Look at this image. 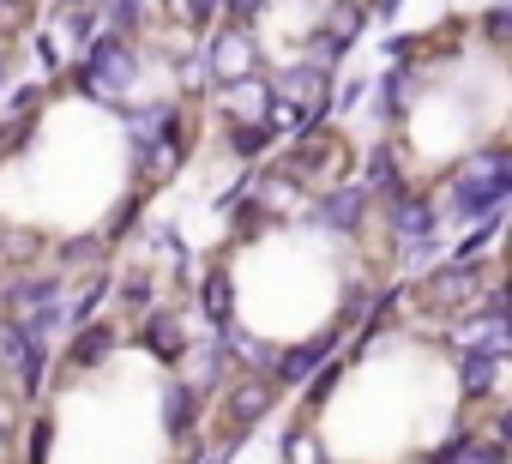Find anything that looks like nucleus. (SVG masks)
I'll list each match as a JSON object with an SVG mask.
<instances>
[{
  "instance_id": "obj_11",
  "label": "nucleus",
  "mask_w": 512,
  "mask_h": 464,
  "mask_svg": "<svg viewBox=\"0 0 512 464\" xmlns=\"http://www.w3.org/2000/svg\"><path fill=\"white\" fill-rule=\"evenodd\" d=\"M374 205L380 199H392V193H404L410 181H404V157H398V145H374L368 157H362V181H356Z\"/></svg>"
},
{
  "instance_id": "obj_29",
  "label": "nucleus",
  "mask_w": 512,
  "mask_h": 464,
  "mask_svg": "<svg viewBox=\"0 0 512 464\" xmlns=\"http://www.w3.org/2000/svg\"><path fill=\"white\" fill-rule=\"evenodd\" d=\"M266 13V0H223V19L217 25H253Z\"/></svg>"
},
{
  "instance_id": "obj_14",
  "label": "nucleus",
  "mask_w": 512,
  "mask_h": 464,
  "mask_svg": "<svg viewBox=\"0 0 512 464\" xmlns=\"http://www.w3.org/2000/svg\"><path fill=\"white\" fill-rule=\"evenodd\" d=\"M332 350H338V326L320 332V338H308V344H296V350H278V374H272V380H278V386H296V380H308Z\"/></svg>"
},
{
  "instance_id": "obj_3",
  "label": "nucleus",
  "mask_w": 512,
  "mask_h": 464,
  "mask_svg": "<svg viewBox=\"0 0 512 464\" xmlns=\"http://www.w3.org/2000/svg\"><path fill=\"white\" fill-rule=\"evenodd\" d=\"M488 278H494V266H482V260H446V266H434V272H422V278L410 284L416 314L452 320V314H464V308L482 296V284H488Z\"/></svg>"
},
{
  "instance_id": "obj_33",
  "label": "nucleus",
  "mask_w": 512,
  "mask_h": 464,
  "mask_svg": "<svg viewBox=\"0 0 512 464\" xmlns=\"http://www.w3.org/2000/svg\"><path fill=\"white\" fill-rule=\"evenodd\" d=\"M0 85H7V61H0Z\"/></svg>"
},
{
  "instance_id": "obj_1",
  "label": "nucleus",
  "mask_w": 512,
  "mask_h": 464,
  "mask_svg": "<svg viewBox=\"0 0 512 464\" xmlns=\"http://www.w3.org/2000/svg\"><path fill=\"white\" fill-rule=\"evenodd\" d=\"M506 199H512V157H506V145H488V151L464 157V169L452 175L446 199H434V205L452 223H482V217H500Z\"/></svg>"
},
{
  "instance_id": "obj_17",
  "label": "nucleus",
  "mask_w": 512,
  "mask_h": 464,
  "mask_svg": "<svg viewBox=\"0 0 512 464\" xmlns=\"http://www.w3.org/2000/svg\"><path fill=\"white\" fill-rule=\"evenodd\" d=\"M223 133H229V157H241V163H260L278 139L272 121H223Z\"/></svg>"
},
{
  "instance_id": "obj_19",
  "label": "nucleus",
  "mask_w": 512,
  "mask_h": 464,
  "mask_svg": "<svg viewBox=\"0 0 512 464\" xmlns=\"http://www.w3.org/2000/svg\"><path fill=\"white\" fill-rule=\"evenodd\" d=\"M97 31H103L97 0H67V7H61V37H67V43H79V49H85Z\"/></svg>"
},
{
  "instance_id": "obj_34",
  "label": "nucleus",
  "mask_w": 512,
  "mask_h": 464,
  "mask_svg": "<svg viewBox=\"0 0 512 464\" xmlns=\"http://www.w3.org/2000/svg\"><path fill=\"white\" fill-rule=\"evenodd\" d=\"M55 7H67V0H55Z\"/></svg>"
},
{
  "instance_id": "obj_9",
  "label": "nucleus",
  "mask_w": 512,
  "mask_h": 464,
  "mask_svg": "<svg viewBox=\"0 0 512 464\" xmlns=\"http://www.w3.org/2000/svg\"><path fill=\"white\" fill-rule=\"evenodd\" d=\"M115 344H121V326H115V320H85V326H73V350H67V368L91 374V368H103V362L115 356Z\"/></svg>"
},
{
  "instance_id": "obj_27",
  "label": "nucleus",
  "mask_w": 512,
  "mask_h": 464,
  "mask_svg": "<svg viewBox=\"0 0 512 464\" xmlns=\"http://www.w3.org/2000/svg\"><path fill=\"white\" fill-rule=\"evenodd\" d=\"M49 440H55V416H37L25 440V464H49Z\"/></svg>"
},
{
  "instance_id": "obj_20",
  "label": "nucleus",
  "mask_w": 512,
  "mask_h": 464,
  "mask_svg": "<svg viewBox=\"0 0 512 464\" xmlns=\"http://www.w3.org/2000/svg\"><path fill=\"white\" fill-rule=\"evenodd\" d=\"M43 374H49V338H31V350H25L19 368H13L19 398H37V392H43Z\"/></svg>"
},
{
  "instance_id": "obj_26",
  "label": "nucleus",
  "mask_w": 512,
  "mask_h": 464,
  "mask_svg": "<svg viewBox=\"0 0 512 464\" xmlns=\"http://www.w3.org/2000/svg\"><path fill=\"white\" fill-rule=\"evenodd\" d=\"M482 37H488L494 49H506V37H512V7H506V0L482 7Z\"/></svg>"
},
{
  "instance_id": "obj_7",
  "label": "nucleus",
  "mask_w": 512,
  "mask_h": 464,
  "mask_svg": "<svg viewBox=\"0 0 512 464\" xmlns=\"http://www.w3.org/2000/svg\"><path fill=\"white\" fill-rule=\"evenodd\" d=\"M133 338H139V350H151L163 368H181V356L193 350V338H187V326H181V314L175 308H145L139 314V326H133Z\"/></svg>"
},
{
  "instance_id": "obj_30",
  "label": "nucleus",
  "mask_w": 512,
  "mask_h": 464,
  "mask_svg": "<svg viewBox=\"0 0 512 464\" xmlns=\"http://www.w3.org/2000/svg\"><path fill=\"white\" fill-rule=\"evenodd\" d=\"M37 55H43V67H49V73H61V67H67V61H61V43H55V37H43V31H37Z\"/></svg>"
},
{
  "instance_id": "obj_5",
  "label": "nucleus",
  "mask_w": 512,
  "mask_h": 464,
  "mask_svg": "<svg viewBox=\"0 0 512 464\" xmlns=\"http://www.w3.org/2000/svg\"><path fill=\"white\" fill-rule=\"evenodd\" d=\"M199 55H205V67H211L217 85L260 73V37H253V25H211V43Z\"/></svg>"
},
{
  "instance_id": "obj_23",
  "label": "nucleus",
  "mask_w": 512,
  "mask_h": 464,
  "mask_svg": "<svg viewBox=\"0 0 512 464\" xmlns=\"http://www.w3.org/2000/svg\"><path fill=\"white\" fill-rule=\"evenodd\" d=\"M115 296H121V308L139 320L145 308H151V296H157V284H151V272H127L121 284H115Z\"/></svg>"
},
{
  "instance_id": "obj_21",
  "label": "nucleus",
  "mask_w": 512,
  "mask_h": 464,
  "mask_svg": "<svg viewBox=\"0 0 512 464\" xmlns=\"http://www.w3.org/2000/svg\"><path fill=\"white\" fill-rule=\"evenodd\" d=\"M163 13L175 25H187V31H211L223 19V0H163Z\"/></svg>"
},
{
  "instance_id": "obj_2",
  "label": "nucleus",
  "mask_w": 512,
  "mask_h": 464,
  "mask_svg": "<svg viewBox=\"0 0 512 464\" xmlns=\"http://www.w3.org/2000/svg\"><path fill=\"white\" fill-rule=\"evenodd\" d=\"M67 85L91 103H115L139 85V43L133 37H115V31H97L85 49H79V67L67 73Z\"/></svg>"
},
{
  "instance_id": "obj_32",
  "label": "nucleus",
  "mask_w": 512,
  "mask_h": 464,
  "mask_svg": "<svg viewBox=\"0 0 512 464\" xmlns=\"http://www.w3.org/2000/svg\"><path fill=\"white\" fill-rule=\"evenodd\" d=\"M229 458H235V446H223V452H211L205 464H229Z\"/></svg>"
},
{
  "instance_id": "obj_8",
  "label": "nucleus",
  "mask_w": 512,
  "mask_h": 464,
  "mask_svg": "<svg viewBox=\"0 0 512 464\" xmlns=\"http://www.w3.org/2000/svg\"><path fill=\"white\" fill-rule=\"evenodd\" d=\"M368 193L356 187V181H344V187H326L314 205H308V223H320V229H332V236H356V229L368 223Z\"/></svg>"
},
{
  "instance_id": "obj_6",
  "label": "nucleus",
  "mask_w": 512,
  "mask_h": 464,
  "mask_svg": "<svg viewBox=\"0 0 512 464\" xmlns=\"http://www.w3.org/2000/svg\"><path fill=\"white\" fill-rule=\"evenodd\" d=\"M272 404H278V380H272V374H241V380L223 392V404H217L223 434L241 440L253 422H266V416H272Z\"/></svg>"
},
{
  "instance_id": "obj_16",
  "label": "nucleus",
  "mask_w": 512,
  "mask_h": 464,
  "mask_svg": "<svg viewBox=\"0 0 512 464\" xmlns=\"http://www.w3.org/2000/svg\"><path fill=\"white\" fill-rule=\"evenodd\" d=\"M199 308H205L211 326H229V320H235V278H229L223 266H211V272L199 278Z\"/></svg>"
},
{
  "instance_id": "obj_22",
  "label": "nucleus",
  "mask_w": 512,
  "mask_h": 464,
  "mask_svg": "<svg viewBox=\"0 0 512 464\" xmlns=\"http://www.w3.org/2000/svg\"><path fill=\"white\" fill-rule=\"evenodd\" d=\"M25 350H31V332L19 326V314H0V368H7V374H13Z\"/></svg>"
},
{
  "instance_id": "obj_4",
  "label": "nucleus",
  "mask_w": 512,
  "mask_h": 464,
  "mask_svg": "<svg viewBox=\"0 0 512 464\" xmlns=\"http://www.w3.org/2000/svg\"><path fill=\"white\" fill-rule=\"evenodd\" d=\"M440 205L428 193H392L386 199V229H392V248L404 254V266H428L440 254Z\"/></svg>"
},
{
  "instance_id": "obj_18",
  "label": "nucleus",
  "mask_w": 512,
  "mask_h": 464,
  "mask_svg": "<svg viewBox=\"0 0 512 464\" xmlns=\"http://www.w3.org/2000/svg\"><path fill=\"white\" fill-rule=\"evenodd\" d=\"M97 13H103V31H115V37H145V25H151V13H145V0H97Z\"/></svg>"
},
{
  "instance_id": "obj_24",
  "label": "nucleus",
  "mask_w": 512,
  "mask_h": 464,
  "mask_svg": "<svg viewBox=\"0 0 512 464\" xmlns=\"http://www.w3.org/2000/svg\"><path fill=\"white\" fill-rule=\"evenodd\" d=\"M139 217H145V187H133V193H127V199H121V205H115V217H109V229H103V242H109V248H115V242H121V236H127V229H133V223H139Z\"/></svg>"
},
{
  "instance_id": "obj_13",
  "label": "nucleus",
  "mask_w": 512,
  "mask_h": 464,
  "mask_svg": "<svg viewBox=\"0 0 512 464\" xmlns=\"http://www.w3.org/2000/svg\"><path fill=\"white\" fill-rule=\"evenodd\" d=\"M458 386H464V398H470V404H482V398H500V356L458 344Z\"/></svg>"
},
{
  "instance_id": "obj_10",
  "label": "nucleus",
  "mask_w": 512,
  "mask_h": 464,
  "mask_svg": "<svg viewBox=\"0 0 512 464\" xmlns=\"http://www.w3.org/2000/svg\"><path fill=\"white\" fill-rule=\"evenodd\" d=\"M13 314H31V308H49V302H67V278L61 272H19L7 290H0Z\"/></svg>"
},
{
  "instance_id": "obj_25",
  "label": "nucleus",
  "mask_w": 512,
  "mask_h": 464,
  "mask_svg": "<svg viewBox=\"0 0 512 464\" xmlns=\"http://www.w3.org/2000/svg\"><path fill=\"white\" fill-rule=\"evenodd\" d=\"M103 236H85V242H67L61 248V272H73V266H85V272H103Z\"/></svg>"
},
{
  "instance_id": "obj_31",
  "label": "nucleus",
  "mask_w": 512,
  "mask_h": 464,
  "mask_svg": "<svg viewBox=\"0 0 512 464\" xmlns=\"http://www.w3.org/2000/svg\"><path fill=\"white\" fill-rule=\"evenodd\" d=\"M7 7H13V13L25 19V13H37V0H7Z\"/></svg>"
},
{
  "instance_id": "obj_15",
  "label": "nucleus",
  "mask_w": 512,
  "mask_h": 464,
  "mask_svg": "<svg viewBox=\"0 0 512 464\" xmlns=\"http://www.w3.org/2000/svg\"><path fill=\"white\" fill-rule=\"evenodd\" d=\"M368 91H374V103H380V121L398 127V121L410 115V91H416V79H410V67H392V73H380Z\"/></svg>"
},
{
  "instance_id": "obj_28",
  "label": "nucleus",
  "mask_w": 512,
  "mask_h": 464,
  "mask_svg": "<svg viewBox=\"0 0 512 464\" xmlns=\"http://www.w3.org/2000/svg\"><path fill=\"white\" fill-rule=\"evenodd\" d=\"M338 374H344V362H332V356H326V368L308 380V410H320V404H326V392L338 386Z\"/></svg>"
},
{
  "instance_id": "obj_12",
  "label": "nucleus",
  "mask_w": 512,
  "mask_h": 464,
  "mask_svg": "<svg viewBox=\"0 0 512 464\" xmlns=\"http://www.w3.org/2000/svg\"><path fill=\"white\" fill-rule=\"evenodd\" d=\"M205 410H211V398H205L193 380H169V392H163V428H169L175 440H187Z\"/></svg>"
}]
</instances>
